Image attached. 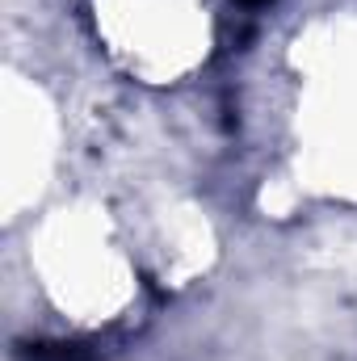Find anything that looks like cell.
<instances>
[{
    "mask_svg": "<svg viewBox=\"0 0 357 361\" xmlns=\"http://www.w3.org/2000/svg\"><path fill=\"white\" fill-rule=\"evenodd\" d=\"M240 4H269V0H240Z\"/></svg>",
    "mask_w": 357,
    "mask_h": 361,
    "instance_id": "cell-1",
    "label": "cell"
}]
</instances>
